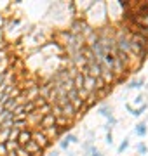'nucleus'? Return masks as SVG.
Wrapping results in <instances>:
<instances>
[{"label":"nucleus","instance_id":"18","mask_svg":"<svg viewBox=\"0 0 148 156\" xmlns=\"http://www.w3.org/2000/svg\"><path fill=\"white\" fill-rule=\"evenodd\" d=\"M65 139L68 140L70 144H72V142H79V137H77V135H73V134H66V135H65Z\"/></svg>","mask_w":148,"mask_h":156},{"label":"nucleus","instance_id":"9","mask_svg":"<svg viewBox=\"0 0 148 156\" xmlns=\"http://www.w3.org/2000/svg\"><path fill=\"white\" fill-rule=\"evenodd\" d=\"M17 106H19V104H17L16 97H7L6 102H4V109H7V111H14Z\"/></svg>","mask_w":148,"mask_h":156},{"label":"nucleus","instance_id":"11","mask_svg":"<svg viewBox=\"0 0 148 156\" xmlns=\"http://www.w3.org/2000/svg\"><path fill=\"white\" fill-rule=\"evenodd\" d=\"M24 125H28V122H26V116H21V118H14V127L19 128V130H23Z\"/></svg>","mask_w":148,"mask_h":156},{"label":"nucleus","instance_id":"14","mask_svg":"<svg viewBox=\"0 0 148 156\" xmlns=\"http://www.w3.org/2000/svg\"><path fill=\"white\" fill-rule=\"evenodd\" d=\"M17 135H19V128L12 127L11 132H9V140H17Z\"/></svg>","mask_w":148,"mask_h":156},{"label":"nucleus","instance_id":"12","mask_svg":"<svg viewBox=\"0 0 148 156\" xmlns=\"http://www.w3.org/2000/svg\"><path fill=\"white\" fill-rule=\"evenodd\" d=\"M143 83H145V80L138 78V80H132L131 83L127 85V89H139V87H143Z\"/></svg>","mask_w":148,"mask_h":156},{"label":"nucleus","instance_id":"23","mask_svg":"<svg viewBox=\"0 0 148 156\" xmlns=\"http://www.w3.org/2000/svg\"><path fill=\"white\" fill-rule=\"evenodd\" d=\"M7 156H17V154H16V151H9V153H7Z\"/></svg>","mask_w":148,"mask_h":156},{"label":"nucleus","instance_id":"17","mask_svg":"<svg viewBox=\"0 0 148 156\" xmlns=\"http://www.w3.org/2000/svg\"><path fill=\"white\" fill-rule=\"evenodd\" d=\"M16 154H17V156H30V153H28L26 149H24L23 146H19V147L16 149Z\"/></svg>","mask_w":148,"mask_h":156},{"label":"nucleus","instance_id":"21","mask_svg":"<svg viewBox=\"0 0 148 156\" xmlns=\"http://www.w3.org/2000/svg\"><path fill=\"white\" fill-rule=\"evenodd\" d=\"M106 142H108L110 146L113 144V135H112V132H108V134H106Z\"/></svg>","mask_w":148,"mask_h":156},{"label":"nucleus","instance_id":"16","mask_svg":"<svg viewBox=\"0 0 148 156\" xmlns=\"http://www.w3.org/2000/svg\"><path fill=\"white\" fill-rule=\"evenodd\" d=\"M127 147H129V139H124L122 142H120V146H119V149L117 151H119V153H124Z\"/></svg>","mask_w":148,"mask_h":156},{"label":"nucleus","instance_id":"24","mask_svg":"<svg viewBox=\"0 0 148 156\" xmlns=\"http://www.w3.org/2000/svg\"><path fill=\"white\" fill-rule=\"evenodd\" d=\"M91 156H105V154H101V153H99V151H96V153H92Z\"/></svg>","mask_w":148,"mask_h":156},{"label":"nucleus","instance_id":"6","mask_svg":"<svg viewBox=\"0 0 148 156\" xmlns=\"http://www.w3.org/2000/svg\"><path fill=\"white\" fill-rule=\"evenodd\" d=\"M73 120H70V118H66V116H56V127H59V128H63V130H66V128H72V125H73Z\"/></svg>","mask_w":148,"mask_h":156},{"label":"nucleus","instance_id":"7","mask_svg":"<svg viewBox=\"0 0 148 156\" xmlns=\"http://www.w3.org/2000/svg\"><path fill=\"white\" fill-rule=\"evenodd\" d=\"M125 108H127V111L131 113L132 116H141V115H143V111H146L148 104H146V102H143L141 106H139V108H136V109H134V108H132L131 104H125Z\"/></svg>","mask_w":148,"mask_h":156},{"label":"nucleus","instance_id":"1","mask_svg":"<svg viewBox=\"0 0 148 156\" xmlns=\"http://www.w3.org/2000/svg\"><path fill=\"white\" fill-rule=\"evenodd\" d=\"M31 140H33V142H35L37 146H39V147H40L42 151L47 149V147L51 146V140L47 139L46 135L40 132V130H31Z\"/></svg>","mask_w":148,"mask_h":156},{"label":"nucleus","instance_id":"4","mask_svg":"<svg viewBox=\"0 0 148 156\" xmlns=\"http://www.w3.org/2000/svg\"><path fill=\"white\" fill-rule=\"evenodd\" d=\"M98 111H99V115H103L105 118H108L110 125H115V123H117V120H115V116H113V113H112V108H110L108 104H103ZM110 125H108V127H110Z\"/></svg>","mask_w":148,"mask_h":156},{"label":"nucleus","instance_id":"19","mask_svg":"<svg viewBox=\"0 0 148 156\" xmlns=\"http://www.w3.org/2000/svg\"><path fill=\"white\" fill-rule=\"evenodd\" d=\"M59 146H61V149H68V146H70V142L66 139H65V137H63V140L61 142H59Z\"/></svg>","mask_w":148,"mask_h":156},{"label":"nucleus","instance_id":"20","mask_svg":"<svg viewBox=\"0 0 148 156\" xmlns=\"http://www.w3.org/2000/svg\"><path fill=\"white\" fill-rule=\"evenodd\" d=\"M7 147H6V144H0V156H7Z\"/></svg>","mask_w":148,"mask_h":156},{"label":"nucleus","instance_id":"8","mask_svg":"<svg viewBox=\"0 0 148 156\" xmlns=\"http://www.w3.org/2000/svg\"><path fill=\"white\" fill-rule=\"evenodd\" d=\"M72 80H73V87L75 89L77 90H84V75H82V71H79Z\"/></svg>","mask_w":148,"mask_h":156},{"label":"nucleus","instance_id":"13","mask_svg":"<svg viewBox=\"0 0 148 156\" xmlns=\"http://www.w3.org/2000/svg\"><path fill=\"white\" fill-rule=\"evenodd\" d=\"M6 147H7V151H16L19 147V144H17V140H7Z\"/></svg>","mask_w":148,"mask_h":156},{"label":"nucleus","instance_id":"22","mask_svg":"<svg viewBox=\"0 0 148 156\" xmlns=\"http://www.w3.org/2000/svg\"><path fill=\"white\" fill-rule=\"evenodd\" d=\"M47 156H59V153H57V151H52V153H49Z\"/></svg>","mask_w":148,"mask_h":156},{"label":"nucleus","instance_id":"5","mask_svg":"<svg viewBox=\"0 0 148 156\" xmlns=\"http://www.w3.org/2000/svg\"><path fill=\"white\" fill-rule=\"evenodd\" d=\"M51 127H56V118H54V115L49 113V115H44L42 116L39 128H51Z\"/></svg>","mask_w":148,"mask_h":156},{"label":"nucleus","instance_id":"10","mask_svg":"<svg viewBox=\"0 0 148 156\" xmlns=\"http://www.w3.org/2000/svg\"><path fill=\"white\" fill-rule=\"evenodd\" d=\"M134 132H136L138 137H145L148 132V128H146V123H138L136 128H134Z\"/></svg>","mask_w":148,"mask_h":156},{"label":"nucleus","instance_id":"2","mask_svg":"<svg viewBox=\"0 0 148 156\" xmlns=\"http://www.w3.org/2000/svg\"><path fill=\"white\" fill-rule=\"evenodd\" d=\"M40 132H42V134L46 135L47 139L49 140H52L54 139V137H59V135L63 134V132H65V130H63V128H59V127H51V128H39Z\"/></svg>","mask_w":148,"mask_h":156},{"label":"nucleus","instance_id":"15","mask_svg":"<svg viewBox=\"0 0 148 156\" xmlns=\"http://www.w3.org/2000/svg\"><path fill=\"white\" fill-rule=\"evenodd\" d=\"M136 151H138V154H146L148 147H146V144H145V142H139V144H138V147H136Z\"/></svg>","mask_w":148,"mask_h":156},{"label":"nucleus","instance_id":"3","mask_svg":"<svg viewBox=\"0 0 148 156\" xmlns=\"http://www.w3.org/2000/svg\"><path fill=\"white\" fill-rule=\"evenodd\" d=\"M31 140V128H23L19 130V135H17V144L19 146H26Z\"/></svg>","mask_w":148,"mask_h":156}]
</instances>
